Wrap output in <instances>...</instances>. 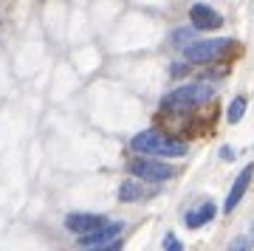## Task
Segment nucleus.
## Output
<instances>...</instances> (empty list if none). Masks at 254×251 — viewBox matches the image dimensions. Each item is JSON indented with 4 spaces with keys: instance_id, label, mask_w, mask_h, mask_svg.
I'll return each mask as SVG.
<instances>
[{
    "instance_id": "nucleus-1",
    "label": "nucleus",
    "mask_w": 254,
    "mask_h": 251,
    "mask_svg": "<svg viewBox=\"0 0 254 251\" xmlns=\"http://www.w3.org/2000/svg\"><path fill=\"white\" fill-rule=\"evenodd\" d=\"M130 147L133 153H144V155H155V158H181L187 155V144L181 138H173V135H164L158 130H141L138 135L130 138Z\"/></svg>"
},
{
    "instance_id": "nucleus-2",
    "label": "nucleus",
    "mask_w": 254,
    "mask_h": 251,
    "mask_svg": "<svg viewBox=\"0 0 254 251\" xmlns=\"http://www.w3.org/2000/svg\"><path fill=\"white\" fill-rule=\"evenodd\" d=\"M215 96V88L209 82H195V85H181L175 88L173 93H167L161 99L164 110H187V108H198V105H206L209 99Z\"/></svg>"
},
{
    "instance_id": "nucleus-3",
    "label": "nucleus",
    "mask_w": 254,
    "mask_h": 251,
    "mask_svg": "<svg viewBox=\"0 0 254 251\" xmlns=\"http://www.w3.org/2000/svg\"><path fill=\"white\" fill-rule=\"evenodd\" d=\"M127 170H130V175H136V178H141V181H153V184L170 181L175 175V170L170 164L150 161V158H133V161L127 164Z\"/></svg>"
},
{
    "instance_id": "nucleus-4",
    "label": "nucleus",
    "mask_w": 254,
    "mask_h": 251,
    "mask_svg": "<svg viewBox=\"0 0 254 251\" xmlns=\"http://www.w3.org/2000/svg\"><path fill=\"white\" fill-rule=\"evenodd\" d=\"M226 45H229L226 37H220V40H195V43H190L184 48V57L190 63H212Z\"/></svg>"
},
{
    "instance_id": "nucleus-5",
    "label": "nucleus",
    "mask_w": 254,
    "mask_h": 251,
    "mask_svg": "<svg viewBox=\"0 0 254 251\" xmlns=\"http://www.w3.org/2000/svg\"><path fill=\"white\" fill-rule=\"evenodd\" d=\"M102 226H105V217L102 215H88V212H73V215L65 217V229L73 234H82V237H88V234L99 232Z\"/></svg>"
},
{
    "instance_id": "nucleus-6",
    "label": "nucleus",
    "mask_w": 254,
    "mask_h": 251,
    "mask_svg": "<svg viewBox=\"0 0 254 251\" xmlns=\"http://www.w3.org/2000/svg\"><path fill=\"white\" fill-rule=\"evenodd\" d=\"M252 175H254V164H246L243 170H240V175L235 178L232 189H229V197L223 200V212H226V215H232V212L237 209V203L243 200L246 189H249V184H252Z\"/></svg>"
},
{
    "instance_id": "nucleus-7",
    "label": "nucleus",
    "mask_w": 254,
    "mask_h": 251,
    "mask_svg": "<svg viewBox=\"0 0 254 251\" xmlns=\"http://www.w3.org/2000/svg\"><path fill=\"white\" fill-rule=\"evenodd\" d=\"M190 17H192V28H200V31H215V28L223 26V17L215 9H209L206 3H192Z\"/></svg>"
},
{
    "instance_id": "nucleus-8",
    "label": "nucleus",
    "mask_w": 254,
    "mask_h": 251,
    "mask_svg": "<svg viewBox=\"0 0 254 251\" xmlns=\"http://www.w3.org/2000/svg\"><path fill=\"white\" fill-rule=\"evenodd\" d=\"M125 232V223L119 220V223H105L99 232L88 234V237H82L79 246H91V249H105V243H116L119 234Z\"/></svg>"
},
{
    "instance_id": "nucleus-9",
    "label": "nucleus",
    "mask_w": 254,
    "mask_h": 251,
    "mask_svg": "<svg viewBox=\"0 0 254 251\" xmlns=\"http://www.w3.org/2000/svg\"><path fill=\"white\" fill-rule=\"evenodd\" d=\"M212 217H215V206H212V200H209V203H200L198 209L187 212V215H184V223H187V229H200V226L209 223Z\"/></svg>"
},
{
    "instance_id": "nucleus-10",
    "label": "nucleus",
    "mask_w": 254,
    "mask_h": 251,
    "mask_svg": "<svg viewBox=\"0 0 254 251\" xmlns=\"http://www.w3.org/2000/svg\"><path fill=\"white\" fill-rule=\"evenodd\" d=\"M141 197H144V187L138 181H125L119 187V200H125V203H133V200H141Z\"/></svg>"
},
{
    "instance_id": "nucleus-11",
    "label": "nucleus",
    "mask_w": 254,
    "mask_h": 251,
    "mask_svg": "<svg viewBox=\"0 0 254 251\" xmlns=\"http://www.w3.org/2000/svg\"><path fill=\"white\" fill-rule=\"evenodd\" d=\"M243 113H246V99L243 96H235L232 99V105H229V122H232V125H237V122H240V119H243Z\"/></svg>"
},
{
    "instance_id": "nucleus-12",
    "label": "nucleus",
    "mask_w": 254,
    "mask_h": 251,
    "mask_svg": "<svg viewBox=\"0 0 254 251\" xmlns=\"http://www.w3.org/2000/svg\"><path fill=\"white\" fill-rule=\"evenodd\" d=\"M187 40H192L195 43V28H175L173 31V45H181V48H187Z\"/></svg>"
},
{
    "instance_id": "nucleus-13",
    "label": "nucleus",
    "mask_w": 254,
    "mask_h": 251,
    "mask_svg": "<svg viewBox=\"0 0 254 251\" xmlns=\"http://www.w3.org/2000/svg\"><path fill=\"white\" fill-rule=\"evenodd\" d=\"M252 237H254V232H252V234H240V237H235V240H232V246H229L226 251H249V249H252Z\"/></svg>"
},
{
    "instance_id": "nucleus-14",
    "label": "nucleus",
    "mask_w": 254,
    "mask_h": 251,
    "mask_svg": "<svg viewBox=\"0 0 254 251\" xmlns=\"http://www.w3.org/2000/svg\"><path fill=\"white\" fill-rule=\"evenodd\" d=\"M164 249H167V251H184L175 234H167V243H164Z\"/></svg>"
},
{
    "instance_id": "nucleus-15",
    "label": "nucleus",
    "mask_w": 254,
    "mask_h": 251,
    "mask_svg": "<svg viewBox=\"0 0 254 251\" xmlns=\"http://www.w3.org/2000/svg\"><path fill=\"white\" fill-rule=\"evenodd\" d=\"M220 158H223V161H232V158H235V150H232V147H223V150H220Z\"/></svg>"
},
{
    "instance_id": "nucleus-16",
    "label": "nucleus",
    "mask_w": 254,
    "mask_h": 251,
    "mask_svg": "<svg viewBox=\"0 0 254 251\" xmlns=\"http://www.w3.org/2000/svg\"><path fill=\"white\" fill-rule=\"evenodd\" d=\"M91 251H122V243H110V246H105V249H91Z\"/></svg>"
}]
</instances>
